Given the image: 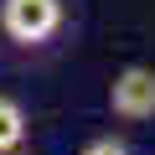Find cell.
Returning a JSON list of instances; mask_svg holds the SVG:
<instances>
[{"label": "cell", "instance_id": "3957f363", "mask_svg": "<svg viewBox=\"0 0 155 155\" xmlns=\"http://www.w3.org/2000/svg\"><path fill=\"white\" fill-rule=\"evenodd\" d=\"M26 140H31V114H26V104L11 98V93H0V155H5V150H21Z\"/></svg>", "mask_w": 155, "mask_h": 155}, {"label": "cell", "instance_id": "7a4b0ae2", "mask_svg": "<svg viewBox=\"0 0 155 155\" xmlns=\"http://www.w3.org/2000/svg\"><path fill=\"white\" fill-rule=\"evenodd\" d=\"M109 119L134 129V124H150L155 119V67L150 62H124L114 78H109Z\"/></svg>", "mask_w": 155, "mask_h": 155}, {"label": "cell", "instance_id": "6da1fadb", "mask_svg": "<svg viewBox=\"0 0 155 155\" xmlns=\"http://www.w3.org/2000/svg\"><path fill=\"white\" fill-rule=\"evenodd\" d=\"M72 26L67 0H0V47L16 57H47Z\"/></svg>", "mask_w": 155, "mask_h": 155}, {"label": "cell", "instance_id": "5b68a950", "mask_svg": "<svg viewBox=\"0 0 155 155\" xmlns=\"http://www.w3.org/2000/svg\"><path fill=\"white\" fill-rule=\"evenodd\" d=\"M5 155H31V150H26V145H21V150H5Z\"/></svg>", "mask_w": 155, "mask_h": 155}, {"label": "cell", "instance_id": "277c9868", "mask_svg": "<svg viewBox=\"0 0 155 155\" xmlns=\"http://www.w3.org/2000/svg\"><path fill=\"white\" fill-rule=\"evenodd\" d=\"M78 155H134V150H129L124 140H114V134H98V140H88Z\"/></svg>", "mask_w": 155, "mask_h": 155}]
</instances>
